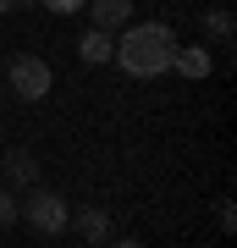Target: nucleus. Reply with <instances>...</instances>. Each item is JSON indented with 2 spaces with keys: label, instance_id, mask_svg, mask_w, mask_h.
Masks as SVG:
<instances>
[{
  "label": "nucleus",
  "instance_id": "f257e3e1",
  "mask_svg": "<svg viewBox=\"0 0 237 248\" xmlns=\"http://www.w3.org/2000/svg\"><path fill=\"white\" fill-rule=\"evenodd\" d=\"M116 55L111 61L127 72V78H166L171 72V50H176V33L166 22H127L116 28Z\"/></svg>",
  "mask_w": 237,
  "mask_h": 248
},
{
  "label": "nucleus",
  "instance_id": "f03ea898",
  "mask_svg": "<svg viewBox=\"0 0 237 248\" xmlns=\"http://www.w3.org/2000/svg\"><path fill=\"white\" fill-rule=\"evenodd\" d=\"M17 215L39 232V237H61L66 221H72L66 199H61V193H50V187H33V193H28V204H17Z\"/></svg>",
  "mask_w": 237,
  "mask_h": 248
},
{
  "label": "nucleus",
  "instance_id": "7ed1b4c3",
  "mask_svg": "<svg viewBox=\"0 0 237 248\" xmlns=\"http://www.w3.org/2000/svg\"><path fill=\"white\" fill-rule=\"evenodd\" d=\"M6 83H11V94H22V99H44V94H50V83H55V72H50L44 55H11Z\"/></svg>",
  "mask_w": 237,
  "mask_h": 248
},
{
  "label": "nucleus",
  "instance_id": "20e7f679",
  "mask_svg": "<svg viewBox=\"0 0 237 248\" xmlns=\"http://www.w3.org/2000/svg\"><path fill=\"white\" fill-rule=\"evenodd\" d=\"M171 72H176V78L204 83V78H210V50H204V45H176V50H171Z\"/></svg>",
  "mask_w": 237,
  "mask_h": 248
},
{
  "label": "nucleus",
  "instance_id": "39448f33",
  "mask_svg": "<svg viewBox=\"0 0 237 248\" xmlns=\"http://www.w3.org/2000/svg\"><path fill=\"white\" fill-rule=\"evenodd\" d=\"M78 55H83L88 66H105L111 55H116V33H111V28H88V33L78 39Z\"/></svg>",
  "mask_w": 237,
  "mask_h": 248
},
{
  "label": "nucleus",
  "instance_id": "423d86ee",
  "mask_svg": "<svg viewBox=\"0 0 237 248\" xmlns=\"http://www.w3.org/2000/svg\"><path fill=\"white\" fill-rule=\"evenodd\" d=\"M33 177H39V160L28 155V149H11L6 155V187L22 193V187H33Z\"/></svg>",
  "mask_w": 237,
  "mask_h": 248
},
{
  "label": "nucleus",
  "instance_id": "0eeeda50",
  "mask_svg": "<svg viewBox=\"0 0 237 248\" xmlns=\"http://www.w3.org/2000/svg\"><path fill=\"white\" fill-rule=\"evenodd\" d=\"M66 226L78 232L83 243H105V237H111V215H105V210H78Z\"/></svg>",
  "mask_w": 237,
  "mask_h": 248
},
{
  "label": "nucleus",
  "instance_id": "6e6552de",
  "mask_svg": "<svg viewBox=\"0 0 237 248\" xmlns=\"http://www.w3.org/2000/svg\"><path fill=\"white\" fill-rule=\"evenodd\" d=\"M88 11H94V28H127L132 22V0H88Z\"/></svg>",
  "mask_w": 237,
  "mask_h": 248
},
{
  "label": "nucleus",
  "instance_id": "1a4fd4ad",
  "mask_svg": "<svg viewBox=\"0 0 237 248\" xmlns=\"http://www.w3.org/2000/svg\"><path fill=\"white\" fill-rule=\"evenodd\" d=\"M232 11L226 6H210V11H204V33H210V39H232Z\"/></svg>",
  "mask_w": 237,
  "mask_h": 248
},
{
  "label": "nucleus",
  "instance_id": "9d476101",
  "mask_svg": "<svg viewBox=\"0 0 237 248\" xmlns=\"http://www.w3.org/2000/svg\"><path fill=\"white\" fill-rule=\"evenodd\" d=\"M11 221H17V193H11V187H0V232H6Z\"/></svg>",
  "mask_w": 237,
  "mask_h": 248
},
{
  "label": "nucleus",
  "instance_id": "9b49d317",
  "mask_svg": "<svg viewBox=\"0 0 237 248\" xmlns=\"http://www.w3.org/2000/svg\"><path fill=\"white\" fill-rule=\"evenodd\" d=\"M39 6H44V11H55V17H72V11H83L88 0H39Z\"/></svg>",
  "mask_w": 237,
  "mask_h": 248
},
{
  "label": "nucleus",
  "instance_id": "f8f14e48",
  "mask_svg": "<svg viewBox=\"0 0 237 248\" xmlns=\"http://www.w3.org/2000/svg\"><path fill=\"white\" fill-rule=\"evenodd\" d=\"M6 11H11V0H0V17H6Z\"/></svg>",
  "mask_w": 237,
  "mask_h": 248
},
{
  "label": "nucleus",
  "instance_id": "ddd939ff",
  "mask_svg": "<svg viewBox=\"0 0 237 248\" xmlns=\"http://www.w3.org/2000/svg\"><path fill=\"white\" fill-rule=\"evenodd\" d=\"M11 6H28V0H11Z\"/></svg>",
  "mask_w": 237,
  "mask_h": 248
},
{
  "label": "nucleus",
  "instance_id": "4468645a",
  "mask_svg": "<svg viewBox=\"0 0 237 248\" xmlns=\"http://www.w3.org/2000/svg\"><path fill=\"white\" fill-rule=\"evenodd\" d=\"M0 99H6V83H0Z\"/></svg>",
  "mask_w": 237,
  "mask_h": 248
}]
</instances>
